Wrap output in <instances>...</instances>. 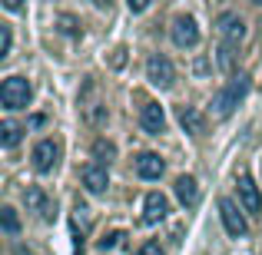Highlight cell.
<instances>
[{"mask_svg": "<svg viewBox=\"0 0 262 255\" xmlns=\"http://www.w3.org/2000/svg\"><path fill=\"white\" fill-rule=\"evenodd\" d=\"M173 192H176V199L186 205V209H192V205L199 202V182L192 176H179L173 182Z\"/></svg>", "mask_w": 262, "mask_h": 255, "instance_id": "cell-15", "label": "cell"}, {"mask_svg": "<svg viewBox=\"0 0 262 255\" xmlns=\"http://www.w3.org/2000/svg\"><path fill=\"white\" fill-rule=\"evenodd\" d=\"M80 179H83V186H86L90 196H103L106 186H110V172H106L103 163H86L83 172H80Z\"/></svg>", "mask_w": 262, "mask_h": 255, "instance_id": "cell-7", "label": "cell"}, {"mask_svg": "<svg viewBox=\"0 0 262 255\" xmlns=\"http://www.w3.org/2000/svg\"><path fill=\"white\" fill-rule=\"evenodd\" d=\"M176 120H179V126H183L189 136H203L206 133V116L199 113L196 106H179L176 109Z\"/></svg>", "mask_w": 262, "mask_h": 255, "instance_id": "cell-13", "label": "cell"}, {"mask_svg": "<svg viewBox=\"0 0 262 255\" xmlns=\"http://www.w3.org/2000/svg\"><path fill=\"white\" fill-rule=\"evenodd\" d=\"M30 96H33V86L24 77H7L0 83V103H4V109H24L30 103Z\"/></svg>", "mask_w": 262, "mask_h": 255, "instance_id": "cell-2", "label": "cell"}, {"mask_svg": "<svg viewBox=\"0 0 262 255\" xmlns=\"http://www.w3.org/2000/svg\"><path fill=\"white\" fill-rule=\"evenodd\" d=\"M126 4H129V10H133V13H143L153 0H126Z\"/></svg>", "mask_w": 262, "mask_h": 255, "instance_id": "cell-24", "label": "cell"}, {"mask_svg": "<svg viewBox=\"0 0 262 255\" xmlns=\"http://www.w3.org/2000/svg\"><path fill=\"white\" fill-rule=\"evenodd\" d=\"M123 239H126L123 232H110V236H103V239H100V249H103V252H106V249H116Z\"/></svg>", "mask_w": 262, "mask_h": 255, "instance_id": "cell-22", "label": "cell"}, {"mask_svg": "<svg viewBox=\"0 0 262 255\" xmlns=\"http://www.w3.org/2000/svg\"><path fill=\"white\" fill-rule=\"evenodd\" d=\"M4 7H7V10H20V7H24V0H4Z\"/></svg>", "mask_w": 262, "mask_h": 255, "instance_id": "cell-25", "label": "cell"}, {"mask_svg": "<svg viewBox=\"0 0 262 255\" xmlns=\"http://www.w3.org/2000/svg\"><path fill=\"white\" fill-rule=\"evenodd\" d=\"M163 172H166V163H163L156 153H140L136 156V176L140 179H160Z\"/></svg>", "mask_w": 262, "mask_h": 255, "instance_id": "cell-14", "label": "cell"}, {"mask_svg": "<svg viewBox=\"0 0 262 255\" xmlns=\"http://www.w3.org/2000/svg\"><path fill=\"white\" fill-rule=\"evenodd\" d=\"M246 93H249V77L239 73V77H232L229 83L212 96V113H216L219 120H229V116L236 113V106L246 100Z\"/></svg>", "mask_w": 262, "mask_h": 255, "instance_id": "cell-1", "label": "cell"}, {"mask_svg": "<svg viewBox=\"0 0 262 255\" xmlns=\"http://www.w3.org/2000/svg\"><path fill=\"white\" fill-rule=\"evenodd\" d=\"M252 4H262V0H252Z\"/></svg>", "mask_w": 262, "mask_h": 255, "instance_id": "cell-26", "label": "cell"}, {"mask_svg": "<svg viewBox=\"0 0 262 255\" xmlns=\"http://www.w3.org/2000/svg\"><path fill=\"white\" fill-rule=\"evenodd\" d=\"M93 156L103 163V166H106L110 159H116V146H113L110 140H96V143H93Z\"/></svg>", "mask_w": 262, "mask_h": 255, "instance_id": "cell-18", "label": "cell"}, {"mask_svg": "<svg viewBox=\"0 0 262 255\" xmlns=\"http://www.w3.org/2000/svg\"><path fill=\"white\" fill-rule=\"evenodd\" d=\"M239 202L249 216H259L262 212V196H259V186L252 182V176H239Z\"/></svg>", "mask_w": 262, "mask_h": 255, "instance_id": "cell-10", "label": "cell"}, {"mask_svg": "<svg viewBox=\"0 0 262 255\" xmlns=\"http://www.w3.org/2000/svg\"><path fill=\"white\" fill-rule=\"evenodd\" d=\"M166 216H169V199L163 196V192H149L146 202H143V222L156 225V222H163Z\"/></svg>", "mask_w": 262, "mask_h": 255, "instance_id": "cell-12", "label": "cell"}, {"mask_svg": "<svg viewBox=\"0 0 262 255\" xmlns=\"http://www.w3.org/2000/svg\"><path fill=\"white\" fill-rule=\"evenodd\" d=\"M57 24H60V30H63L67 37H80V20H77V17H70V13H63V17H60Z\"/></svg>", "mask_w": 262, "mask_h": 255, "instance_id": "cell-21", "label": "cell"}, {"mask_svg": "<svg viewBox=\"0 0 262 255\" xmlns=\"http://www.w3.org/2000/svg\"><path fill=\"white\" fill-rule=\"evenodd\" d=\"M24 202H27V209H30V212H37V216L43 219V222H50V219H53V202L47 199V192L40 189V186H27Z\"/></svg>", "mask_w": 262, "mask_h": 255, "instance_id": "cell-11", "label": "cell"}, {"mask_svg": "<svg viewBox=\"0 0 262 255\" xmlns=\"http://www.w3.org/2000/svg\"><path fill=\"white\" fill-rule=\"evenodd\" d=\"M10 47H13V33H10L7 24H0V60L10 57Z\"/></svg>", "mask_w": 262, "mask_h": 255, "instance_id": "cell-20", "label": "cell"}, {"mask_svg": "<svg viewBox=\"0 0 262 255\" xmlns=\"http://www.w3.org/2000/svg\"><path fill=\"white\" fill-rule=\"evenodd\" d=\"M169 37H173L176 47H183V50H189V47L199 43V27L192 17H176L173 27H169Z\"/></svg>", "mask_w": 262, "mask_h": 255, "instance_id": "cell-5", "label": "cell"}, {"mask_svg": "<svg viewBox=\"0 0 262 255\" xmlns=\"http://www.w3.org/2000/svg\"><path fill=\"white\" fill-rule=\"evenodd\" d=\"M219 66H223V70H232V66H236V47L232 43L219 47Z\"/></svg>", "mask_w": 262, "mask_h": 255, "instance_id": "cell-19", "label": "cell"}, {"mask_svg": "<svg viewBox=\"0 0 262 255\" xmlns=\"http://www.w3.org/2000/svg\"><path fill=\"white\" fill-rule=\"evenodd\" d=\"M140 123H143V129H146L149 136H160V133H166V113H163V106L160 103H143V109H140Z\"/></svg>", "mask_w": 262, "mask_h": 255, "instance_id": "cell-9", "label": "cell"}, {"mask_svg": "<svg viewBox=\"0 0 262 255\" xmlns=\"http://www.w3.org/2000/svg\"><path fill=\"white\" fill-rule=\"evenodd\" d=\"M216 27H219V37H223V43L239 47V43L246 40V24H243V17H239V13H223V17L216 20Z\"/></svg>", "mask_w": 262, "mask_h": 255, "instance_id": "cell-6", "label": "cell"}, {"mask_svg": "<svg viewBox=\"0 0 262 255\" xmlns=\"http://www.w3.org/2000/svg\"><path fill=\"white\" fill-rule=\"evenodd\" d=\"M0 225H4L7 236H17L20 232V219H17V209H13V205H4V209H0Z\"/></svg>", "mask_w": 262, "mask_h": 255, "instance_id": "cell-17", "label": "cell"}, {"mask_svg": "<svg viewBox=\"0 0 262 255\" xmlns=\"http://www.w3.org/2000/svg\"><path fill=\"white\" fill-rule=\"evenodd\" d=\"M57 159H60V143L40 140L37 146H33V169L37 172H50L53 166H57Z\"/></svg>", "mask_w": 262, "mask_h": 255, "instance_id": "cell-8", "label": "cell"}, {"mask_svg": "<svg viewBox=\"0 0 262 255\" xmlns=\"http://www.w3.org/2000/svg\"><path fill=\"white\" fill-rule=\"evenodd\" d=\"M140 255H166V252H163L160 242H143L140 245Z\"/></svg>", "mask_w": 262, "mask_h": 255, "instance_id": "cell-23", "label": "cell"}, {"mask_svg": "<svg viewBox=\"0 0 262 255\" xmlns=\"http://www.w3.org/2000/svg\"><path fill=\"white\" fill-rule=\"evenodd\" d=\"M219 216H223V225L229 236L243 239L246 232H249V222H246V216L239 212V205L232 202V199H219Z\"/></svg>", "mask_w": 262, "mask_h": 255, "instance_id": "cell-4", "label": "cell"}, {"mask_svg": "<svg viewBox=\"0 0 262 255\" xmlns=\"http://www.w3.org/2000/svg\"><path fill=\"white\" fill-rule=\"evenodd\" d=\"M20 140H24V129H20L13 120H4V123H0V146H4V149H13Z\"/></svg>", "mask_w": 262, "mask_h": 255, "instance_id": "cell-16", "label": "cell"}, {"mask_svg": "<svg viewBox=\"0 0 262 255\" xmlns=\"http://www.w3.org/2000/svg\"><path fill=\"white\" fill-rule=\"evenodd\" d=\"M146 80L153 86H160V89H169L176 83V70H173V63H169L163 53H153V57L146 60Z\"/></svg>", "mask_w": 262, "mask_h": 255, "instance_id": "cell-3", "label": "cell"}]
</instances>
